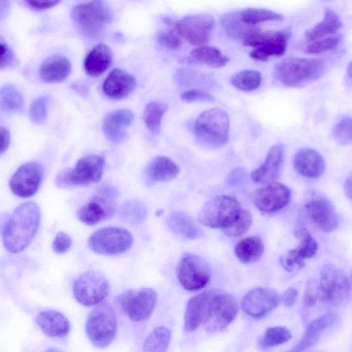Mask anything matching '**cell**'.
Listing matches in <instances>:
<instances>
[{
  "label": "cell",
  "mask_w": 352,
  "mask_h": 352,
  "mask_svg": "<svg viewBox=\"0 0 352 352\" xmlns=\"http://www.w3.org/2000/svg\"><path fill=\"white\" fill-rule=\"evenodd\" d=\"M41 212L32 201L19 205L5 224L2 232L4 247L11 253L23 251L33 239L39 226Z\"/></svg>",
  "instance_id": "cell-1"
},
{
  "label": "cell",
  "mask_w": 352,
  "mask_h": 352,
  "mask_svg": "<svg viewBox=\"0 0 352 352\" xmlns=\"http://www.w3.org/2000/svg\"><path fill=\"white\" fill-rule=\"evenodd\" d=\"M324 68L321 59L290 57L278 63L273 68L272 74L282 85L296 87L317 80L323 74Z\"/></svg>",
  "instance_id": "cell-2"
},
{
  "label": "cell",
  "mask_w": 352,
  "mask_h": 352,
  "mask_svg": "<svg viewBox=\"0 0 352 352\" xmlns=\"http://www.w3.org/2000/svg\"><path fill=\"white\" fill-rule=\"evenodd\" d=\"M230 121L228 113L219 108L203 111L195 120L196 140L208 148H219L228 142Z\"/></svg>",
  "instance_id": "cell-3"
},
{
  "label": "cell",
  "mask_w": 352,
  "mask_h": 352,
  "mask_svg": "<svg viewBox=\"0 0 352 352\" xmlns=\"http://www.w3.org/2000/svg\"><path fill=\"white\" fill-rule=\"evenodd\" d=\"M105 160L102 155L91 154L79 159L74 167L61 171L56 184L60 188L88 186L100 181Z\"/></svg>",
  "instance_id": "cell-4"
},
{
  "label": "cell",
  "mask_w": 352,
  "mask_h": 352,
  "mask_svg": "<svg viewBox=\"0 0 352 352\" xmlns=\"http://www.w3.org/2000/svg\"><path fill=\"white\" fill-rule=\"evenodd\" d=\"M86 333L90 342L98 348H104L113 340L117 331V320L111 305L98 304L89 314Z\"/></svg>",
  "instance_id": "cell-5"
},
{
  "label": "cell",
  "mask_w": 352,
  "mask_h": 352,
  "mask_svg": "<svg viewBox=\"0 0 352 352\" xmlns=\"http://www.w3.org/2000/svg\"><path fill=\"white\" fill-rule=\"evenodd\" d=\"M241 209L240 203L235 198L223 195H217L202 206L198 220L205 226L224 229L236 219Z\"/></svg>",
  "instance_id": "cell-6"
},
{
  "label": "cell",
  "mask_w": 352,
  "mask_h": 352,
  "mask_svg": "<svg viewBox=\"0 0 352 352\" xmlns=\"http://www.w3.org/2000/svg\"><path fill=\"white\" fill-rule=\"evenodd\" d=\"M118 195L115 188L107 185L100 186L95 195L78 210V219L89 226L109 219L115 212Z\"/></svg>",
  "instance_id": "cell-7"
},
{
  "label": "cell",
  "mask_w": 352,
  "mask_h": 352,
  "mask_svg": "<svg viewBox=\"0 0 352 352\" xmlns=\"http://www.w3.org/2000/svg\"><path fill=\"white\" fill-rule=\"evenodd\" d=\"M71 18L86 34L95 36L111 21L113 15L102 0H92L74 6Z\"/></svg>",
  "instance_id": "cell-8"
},
{
  "label": "cell",
  "mask_w": 352,
  "mask_h": 352,
  "mask_svg": "<svg viewBox=\"0 0 352 352\" xmlns=\"http://www.w3.org/2000/svg\"><path fill=\"white\" fill-rule=\"evenodd\" d=\"M291 33L290 28L260 30L243 45L254 48L250 52V58L266 61L271 57L281 56L285 53Z\"/></svg>",
  "instance_id": "cell-9"
},
{
  "label": "cell",
  "mask_w": 352,
  "mask_h": 352,
  "mask_svg": "<svg viewBox=\"0 0 352 352\" xmlns=\"http://www.w3.org/2000/svg\"><path fill=\"white\" fill-rule=\"evenodd\" d=\"M110 289L106 276L97 270H88L75 280L73 294L81 305L91 307L99 304L107 296Z\"/></svg>",
  "instance_id": "cell-10"
},
{
  "label": "cell",
  "mask_w": 352,
  "mask_h": 352,
  "mask_svg": "<svg viewBox=\"0 0 352 352\" xmlns=\"http://www.w3.org/2000/svg\"><path fill=\"white\" fill-rule=\"evenodd\" d=\"M133 241V235L128 230L106 227L94 232L89 239L88 245L95 253L116 255L127 251Z\"/></svg>",
  "instance_id": "cell-11"
},
{
  "label": "cell",
  "mask_w": 352,
  "mask_h": 352,
  "mask_svg": "<svg viewBox=\"0 0 352 352\" xmlns=\"http://www.w3.org/2000/svg\"><path fill=\"white\" fill-rule=\"evenodd\" d=\"M176 276L184 289L197 291L209 283L210 269L206 261L199 255L186 254L177 263Z\"/></svg>",
  "instance_id": "cell-12"
},
{
  "label": "cell",
  "mask_w": 352,
  "mask_h": 352,
  "mask_svg": "<svg viewBox=\"0 0 352 352\" xmlns=\"http://www.w3.org/2000/svg\"><path fill=\"white\" fill-rule=\"evenodd\" d=\"M238 311L235 298L228 293L216 291L212 296L205 319V329L210 333L221 331L235 318Z\"/></svg>",
  "instance_id": "cell-13"
},
{
  "label": "cell",
  "mask_w": 352,
  "mask_h": 352,
  "mask_svg": "<svg viewBox=\"0 0 352 352\" xmlns=\"http://www.w3.org/2000/svg\"><path fill=\"white\" fill-rule=\"evenodd\" d=\"M157 295L151 288L127 290L118 297L122 311L133 322H142L152 314L157 304Z\"/></svg>",
  "instance_id": "cell-14"
},
{
  "label": "cell",
  "mask_w": 352,
  "mask_h": 352,
  "mask_svg": "<svg viewBox=\"0 0 352 352\" xmlns=\"http://www.w3.org/2000/svg\"><path fill=\"white\" fill-rule=\"evenodd\" d=\"M319 295L330 305H337L346 300L350 293L347 276L336 266L325 265L320 272Z\"/></svg>",
  "instance_id": "cell-15"
},
{
  "label": "cell",
  "mask_w": 352,
  "mask_h": 352,
  "mask_svg": "<svg viewBox=\"0 0 352 352\" xmlns=\"http://www.w3.org/2000/svg\"><path fill=\"white\" fill-rule=\"evenodd\" d=\"M215 26L214 19L207 14L187 15L175 22L177 34L193 45L207 43Z\"/></svg>",
  "instance_id": "cell-16"
},
{
  "label": "cell",
  "mask_w": 352,
  "mask_h": 352,
  "mask_svg": "<svg viewBox=\"0 0 352 352\" xmlns=\"http://www.w3.org/2000/svg\"><path fill=\"white\" fill-rule=\"evenodd\" d=\"M291 198L290 189L285 184L272 182L254 190L252 200L261 212L272 213L285 207Z\"/></svg>",
  "instance_id": "cell-17"
},
{
  "label": "cell",
  "mask_w": 352,
  "mask_h": 352,
  "mask_svg": "<svg viewBox=\"0 0 352 352\" xmlns=\"http://www.w3.org/2000/svg\"><path fill=\"white\" fill-rule=\"evenodd\" d=\"M43 169L37 162H27L21 165L10 181V188L15 195L27 198L38 190L43 179Z\"/></svg>",
  "instance_id": "cell-18"
},
{
  "label": "cell",
  "mask_w": 352,
  "mask_h": 352,
  "mask_svg": "<svg viewBox=\"0 0 352 352\" xmlns=\"http://www.w3.org/2000/svg\"><path fill=\"white\" fill-rule=\"evenodd\" d=\"M305 210L314 225L320 230L329 232L337 228L339 218L333 204L327 198L314 195L304 206Z\"/></svg>",
  "instance_id": "cell-19"
},
{
  "label": "cell",
  "mask_w": 352,
  "mask_h": 352,
  "mask_svg": "<svg viewBox=\"0 0 352 352\" xmlns=\"http://www.w3.org/2000/svg\"><path fill=\"white\" fill-rule=\"evenodd\" d=\"M280 302L278 293L269 287H256L243 298L241 307L249 316L261 318L274 309Z\"/></svg>",
  "instance_id": "cell-20"
},
{
  "label": "cell",
  "mask_w": 352,
  "mask_h": 352,
  "mask_svg": "<svg viewBox=\"0 0 352 352\" xmlns=\"http://www.w3.org/2000/svg\"><path fill=\"white\" fill-rule=\"evenodd\" d=\"M133 112L129 109L110 111L102 120L103 133L112 143L120 144L127 138L126 129L133 123Z\"/></svg>",
  "instance_id": "cell-21"
},
{
  "label": "cell",
  "mask_w": 352,
  "mask_h": 352,
  "mask_svg": "<svg viewBox=\"0 0 352 352\" xmlns=\"http://www.w3.org/2000/svg\"><path fill=\"white\" fill-rule=\"evenodd\" d=\"M285 154V146L282 143L273 145L269 150L263 163L252 172V180L258 184L274 182L280 175Z\"/></svg>",
  "instance_id": "cell-22"
},
{
  "label": "cell",
  "mask_w": 352,
  "mask_h": 352,
  "mask_svg": "<svg viewBox=\"0 0 352 352\" xmlns=\"http://www.w3.org/2000/svg\"><path fill=\"white\" fill-rule=\"evenodd\" d=\"M136 87V80L133 75L120 68L113 69L102 84L105 96L113 100H120L128 96Z\"/></svg>",
  "instance_id": "cell-23"
},
{
  "label": "cell",
  "mask_w": 352,
  "mask_h": 352,
  "mask_svg": "<svg viewBox=\"0 0 352 352\" xmlns=\"http://www.w3.org/2000/svg\"><path fill=\"white\" fill-rule=\"evenodd\" d=\"M217 290H207L192 297L184 313V329L191 332L197 329L206 316L210 300Z\"/></svg>",
  "instance_id": "cell-24"
},
{
  "label": "cell",
  "mask_w": 352,
  "mask_h": 352,
  "mask_svg": "<svg viewBox=\"0 0 352 352\" xmlns=\"http://www.w3.org/2000/svg\"><path fill=\"white\" fill-rule=\"evenodd\" d=\"M294 167L300 175L307 179H316L323 174L325 163L322 156L317 151L304 148L295 154Z\"/></svg>",
  "instance_id": "cell-25"
},
{
  "label": "cell",
  "mask_w": 352,
  "mask_h": 352,
  "mask_svg": "<svg viewBox=\"0 0 352 352\" xmlns=\"http://www.w3.org/2000/svg\"><path fill=\"white\" fill-rule=\"evenodd\" d=\"M220 23L225 32L232 39L243 45L258 32L261 29L256 25L245 23L240 11H229L220 18Z\"/></svg>",
  "instance_id": "cell-26"
},
{
  "label": "cell",
  "mask_w": 352,
  "mask_h": 352,
  "mask_svg": "<svg viewBox=\"0 0 352 352\" xmlns=\"http://www.w3.org/2000/svg\"><path fill=\"white\" fill-rule=\"evenodd\" d=\"M72 71L69 60L62 55L54 54L45 58L40 67L39 76L47 83L60 82L66 79Z\"/></svg>",
  "instance_id": "cell-27"
},
{
  "label": "cell",
  "mask_w": 352,
  "mask_h": 352,
  "mask_svg": "<svg viewBox=\"0 0 352 352\" xmlns=\"http://www.w3.org/2000/svg\"><path fill=\"white\" fill-rule=\"evenodd\" d=\"M35 320L42 331L50 337H64L70 329L68 319L56 310L41 311L37 314Z\"/></svg>",
  "instance_id": "cell-28"
},
{
  "label": "cell",
  "mask_w": 352,
  "mask_h": 352,
  "mask_svg": "<svg viewBox=\"0 0 352 352\" xmlns=\"http://www.w3.org/2000/svg\"><path fill=\"white\" fill-rule=\"evenodd\" d=\"M166 224L173 234L185 239H197L204 236L201 228L183 211L172 212L166 219Z\"/></svg>",
  "instance_id": "cell-29"
},
{
  "label": "cell",
  "mask_w": 352,
  "mask_h": 352,
  "mask_svg": "<svg viewBox=\"0 0 352 352\" xmlns=\"http://www.w3.org/2000/svg\"><path fill=\"white\" fill-rule=\"evenodd\" d=\"M337 320L338 316L335 313L329 312L312 320L309 324L302 338L292 351H301L314 345L321 334L333 325Z\"/></svg>",
  "instance_id": "cell-30"
},
{
  "label": "cell",
  "mask_w": 352,
  "mask_h": 352,
  "mask_svg": "<svg viewBox=\"0 0 352 352\" xmlns=\"http://www.w3.org/2000/svg\"><path fill=\"white\" fill-rule=\"evenodd\" d=\"M112 62V52L104 43H99L87 54L84 68L87 75L99 76L107 70Z\"/></svg>",
  "instance_id": "cell-31"
},
{
  "label": "cell",
  "mask_w": 352,
  "mask_h": 352,
  "mask_svg": "<svg viewBox=\"0 0 352 352\" xmlns=\"http://www.w3.org/2000/svg\"><path fill=\"white\" fill-rule=\"evenodd\" d=\"M179 173L177 164L166 156H157L146 170L148 180L151 182H167L175 178Z\"/></svg>",
  "instance_id": "cell-32"
},
{
  "label": "cell",
  "mask_w": 352,
  "mask_h": 352,
  "mask_svg": "<svg viewBox=\"0 0 352 352\" xmlns=\"http://www.w3.org/2000/svg\"><path fill=\"white\" fill-rule=\"evenodd\" d=\"M342 27L339 15L332 9L327 8L324 11L322 19L305 33L307 41L311 42L317 39L334 34Z\"/></svg>",
  "instance_id": "cell-33"
},
{
  "label": "cell",
  "mask_w": 352,
  "mask_h": 352,
  "mask_svg": "<svg viewBox=\"0 0 352 352\" xmlns=\"http://www.w3.org/2000/svg\"><path fill=\"white\" fill-rule=\"evenodd\" d=\"M230 58L221 50L213 46L200 45L193 49L189 57V62L205 65L212 68L225 66Z\"/></svg>",
  "instance_id": "cell-34"
},
{
  "label": "cell",
  "mask_w": 352,
  "mask_h": 352,
  "mask_svg": "<svg viewBox=\"0 0 352 352\" xmlns=\"http://www.w3.org/2000/svg\"><path fill=\"white\" fill-rule=\"evenodd\" d=\"M264 251L262 240L258 236H249L241 240L235 246L234 253L243 263L258 261Z\"/></svg>",
  "instance_id": "cell-35"
},
{
  "label": "cell",
  "mask_w": 352,
  "mask_h": 352,
  "mask_svg": "<svg viewBox=\"0 0 352 352\" xmlns=\"http://www.w3.org/2000/svg\"><path fill=\"white\" fill-rule=\"evenodd\" d=\"M24 100L21 93L13 85H6L0 88V109L6 112H21Z\"/></svg>",
  "instance_id": "cell-36"
},
{
  "label": "cell",
  "mask_w": 352,
  "mask_h": 352,
  "mask_svg": "<svg viewBox=\"0 0 352 352\" xmlns=\"http://www.w3.org/2000/svg\"><path fill=\"white\" fill-rule=\"evenodd\" d=\"M168 109L166 104L153 101L147 104L143 111V120L148 129L153 133H159L163 116Z\"/></svg>",
  "instance_id": "cell-37"
},
{
  "label": "cell",
  "mask_w": 352,
  "mask_h": 352,
  "mask_svg": "<svg viewBox=\"0 0 352 352\" xmlns=\"http://www.w3.org/2000/svg\"><path fill=\"white\" fill-rule=\"evenodd\" d=\"M171 337L169 329L157 327L148 336L143 345V350L147 352L166 351Z\"/></svg>",
  "instance_id": "cell-38"
},
{
  "label": "cell",
  "mask_w": 352,
  "mask_h": 352,
  "mask_svg": "<svg viewBox=\"0 0 352 352\" xmlns=\"http://www.w3.org/2000/svg\"><path fill=\"white\" fill-rule=\"evenodd\" d=\"M262 81L260 72L255 69L240 71L230 78L231 84L236 89L250 91L257 89Z\"/></svg>",
  "instance_id": "cell-39"
},
{
  "label": "cell",
  "mask_w": 352,
  "mask_h": 352,
  "mask_svg": "<svg viewBox=\"0 0 352 352\" xmlns=\"http://www.w3.org/2000/svg\"><path fill=\"white\" fill-rule=\"evenodd\" d=\"M240 14L245 23L252 25L265 21H280L284 19L282 14L265 8H247L240 11Z\"/></svg>",
  "instance_id": "cell-40"
},
{
  "label": "cell",
  "mask_w": 352,
  "mask_h": 352,
  "mask_svg": "<svg viewBox=\"0 0 352 352\" xmlns=\"http://www.w3.org/2000/svg\"><path fill=\"white\" fill-rule=\"evenodd\" d=\"M120 217L124 221L132 224H138L142 222L146 217L147 210L140 202L137 201H129L124 203L120 208Z\"/></svg>",
  "instance_id": "cell-41"
},
{
  "label": "cell",
  "mask_w": 352,
  "mask_h": 352,
  "mask_svg": "<svg viewBox=\"0 0 352 352\" xmlns=\"http://www.w3.org/2000/svg\"><path fill=\"white\" fill-rule=\"evenodd\" d=\"M295 236L300 242L294 249V252L303 260L314 256L318 250V243L307 230L299 228L295 232Z\"/></svg>",
  "instance_id": "cell-42"
},
{
  "label": "cell",
  "mask_w": 352,
  "mask_h": 352,
  "mask_svg": "<svg viewBox=\"0 0 352 352\" xmlns=\"http://www.w3.org/2000/svg\"><path fill=\"white\" fill-rule=\"evenodd\" d=\"M291 337L292 334L286 327H272L265 330L260 343L263 348H270L285 343Z\"/></svg>",
  "instance_id": "cell-43"
},
{
  "label": "cell",
  "mask_w": 352,
  "mask_h": 352,
  "mask_svg": "<svg viewBox=\"0 0 352 352\" xmlns=\"http://www.w3.org/2000/svg\"><path fill=\"white\" fill-rule=\"evenodd\" d=\"M252 223V217L250 212L242 208L236 219L223 229L224 233L230 237L242 236L249 230Z\"/></svg>",
  "instance_id": "cell-44"
},
{
  "label": "cell",
  "mask_w": 352,
  "mask_h": 352,
  "mask_svg": "<svg viewBox=\"0 0 352 352\" xmlns=\"http://www.w3.org/2000/svg\"><path fill=\"white\" fill-rule=\"evenodd\" d=\"M341 34H334L316 41H311L305 49V52L309 54H321L336 48L342 41Z\"/></svg>",
  "instance_id": "cell-45"
},
{
  "label": "cell",
  "mask_w": 352,
  "mask_h": 352,
  "mask_svg": "<svg viewBox=\"0 0 352 352\" xmlns=\"http://www.w3.org/2000/svg\"><path fill=\"white\" fill-rule=\"evenodd\" d=\"M49 98L46 96L36 98L31 104L30 118L32 122L41 124L45 122L47 116Z\"/></svg>",
  "instance_id": "cell-46"
},
{
  "label": "cell",
  "mask_w": 352,
  "mask_h": 352,
  "mask_svg": "<svg viewBox=\"0 0 352 352\" xmlns=\"http://www.w3.org/2000/svg\"><path fill=\"white\" fill-rule=\"evenodd\" d=\"M351 118H345L334 126L333 136L338 144L346 145L351 142Z\"/></svg>",
  "instance_id": "cell-47"
},
{
  "label": "cell",
  "mask_w": 352,
  "mask_h": 352,
  "mask_svg": "<svg viewBox=\"0 0 352 352\" xmlns=\"http://www.w3.org/2000/svg\"><path fill=\"white\" fill-rule=\"evenodd\" d=\"M280 263L283 269L288 272L300 270L305 265V260L298 256L293 249L280 257Z\"/></svg>",
  "instance_id": "cell-48"
},
{
  "label": "cell",
  "mask_w": 352,
  "mask_h": 352,
  "mask_svg": "<svg viewBox=\"0 0 352 352\" xmlns=\"http://www.w3.org/2000/svg\"><path fill=\"white\" fill-rule=\"evenodd\" d=\"M158 43L167 49L176 50L182 44L179 36L173 31H163L157 35Z\"/></svg>",
  "instance_id": "cell-49"
},
{
  "label": "cell",
  "mask_w": 352,
  "mask_h": 352,
  "mask_svg": "<svg viewBox=\"0 0 352 352\" xmlns=\"http://www.w3.org/2000/svg\"><path fill=\"white\" fill-rule=\"evenodd\" d=\"M319 296V285L315 279L307 280L303 296V302L307 307L313 306Z\"/></svg>",
  "instance_id": "cell-50"
},
{
  "label": "cell",
  "mask_w": 352,
  "mask_h": 352,
  "mask_svg": "<svg viewBox=\"0 0 352 352\" xmlns=\"http://www.w3.org/2000/svg\"><path fill=\"white\" fill-rule=\"evenodd\" d=\"M183 101L192 102L197 101L208 102L214 100V97L209 93L198 89H190L183 92L180 96Z\"/></svg>",
  "instance_id": "cell-51"
},
{
  "label": "cell",
  "mask_w": 352,
  "mask_h": 352,
  "mask_svg": "<svg viewBox=\"0 0 352 352\" xmlns=\"http://www.w3.org/2000/svg\"><path fill=\"white\" fill-rule=\"evenodd\" d=\"M71 245L70 236L63 232H59L54 239L52 248L56 253L63 254L70 248Z\"/></svg>",
  "instance_id": "cell-52"
},
{
  "label": "cell",
  "mask_w": 352,
  "mask_h": 352,
  "mask_svg": "<svg viewBox=\"0 0 352 352\" xmlns=\"http://www.w3.org/2000/svg\"><path fill=\"white\" fill-rule=\"evenodd\" d=\"M15 63V57L10 48L0 43V69L11 67Z\"/></svg>",
  "instance_id": "cell-53"
},
{
  "label": "cell",
  "mask_w": 352,
  "mask_h": 352,
  "mask_svg": "<svg viewBox=\"0 0 352 352\" xmlns=\"http://www.w3.org/2000/svg\"><path fill=\"white\" fill-rule=\"evenodd\" d=\"M31 8L36 10H45L54 7L60 0H24Z\"/></svg>",
  "instance_id": "cell-54"
},
{
  "label": "cell",
  "mask_w": 352,
  "mask_h": 352,
  "mask_svg": "<svg viewBox=\"0 0 352 352\" xmlns=\"http://www.w3.org/2000/svg\"><path fill=\"white\" fill-rule=\"evenodd\" d=\"M298 297V291L294 287L287 288L283 294L280 300L287 307H292Z\"/></svg>",
  "instance_id": "cell-55"
},
{
  "label": "cell",
  "mask_w": 352,
  "mask_h": 352,
  "mask_svg": "<svg viewBox=\"0 0 352 352\" xmlns=\"http://www.w3.org/2000/svg\"><path fill=\"white\" fill-rule=\"evenodd\" d=\"M10 144V133L7 128L0 126V155L3 153Z\"/></svg>",
  "instance_id": "cell-56"
},
{
  "label": "cell",
  "mask_w": 352,
  "mask_h": 352,
  "mask_svg": "<svg viewBox=\"0 0 352 352\" xmlns=\"http://www.w3.org/2000/svg\"><path fill=\"white\" fill-rule=\"evenodd\" d=\"M245 175V170L243 168H236L234 169L228 177V182L230 184H236L241 182Z\"/></svg>",
  "instance_id": "cell-57"
},
{
  "label": "cell",
  "mask_w": 352,
  "mask_h": 352,
  "mask_svg": "<svg viewBox=\"0 0 352 352\" xmlns=\"http://www.w3.org/2000/svg\"><path fill=\"white\" fill-rule=\"evenodd\" d=\"M344 190L346 195L349 199H351V176L349 177L346 178V179L345 180L344 184Z\"/></svg>",
  "instance_id": "cell-58"
},
{
  "label": "cell",
  "mask_w": 352,
  "mask_h": 352,
  "mask_svg": "<svg viewBox=\"0 0 352 352\" xmlns=\"http://www.w3.org/2000/svg\"><path fill=\"white\" fill-rule=\"evenodd\" d=\"M320 1H329V0H320Z\"/></svg>",
  "instance_id": "cell-59"
}]
</instances>
